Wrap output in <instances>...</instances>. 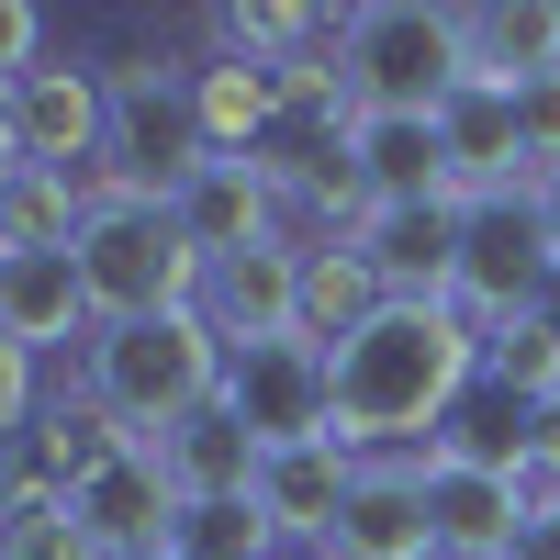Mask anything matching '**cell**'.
Segmentation results:
<instances>
[{
	"instance_id": "obj_1",
	"label": "cell",
	"mask_w": 560,
	"mask_h": 560,
	"mask_svg": "<svg viewBox=\"0 0 560 560\" xmlns=\"http://www.w3.org/2000/svg\"><path fill=\"white\" fill-rule=\"evenodd\" d=\"M482 382V337L459 303H382L370 337L337 348V448L348 438H415Z\"/></svg>"
},
{
	"instance_id": "obj_2",
	"label": "cell",
	"mask_w": 560,
	"mask_h": 560,
	"mask_svg": "<svg viewBox=\"0 0 560 560\" xmlns=\"http://www.w3.org/2000/svg\"><path fill=\"white\" fill-rule=\"evenodd\" d=\"M68 258H79L90 314H102V325H147V314H191V303H202V247L179 236V213L113 191V179L90 191Z\"/></svg>"
},
{
	"instance_id": "obj_3",
	"label": "cell",
	"mask_w": 560,
	"mask_h": 560,
	"mask_svg": "<svg viewBox=\"0 0 560 560\" xmlns=\"http://www.w3.org/2000/svg\"><path fill=\"white\" fill-rule=\"evenodd\" d=\"M90 393H102L135 438H158L191 404L224 393V337L202 325V303L191 314H147V325H102V337H90Z\"/></svg>"
},
{
	"instance_id": "obj_4",
	"label": "cell",
	"mask_w": 560,
	"mask_h": 560,
	"mask_svg": "<svg viewBox=\"0 0 560 560\" xmlns=\"http://www.w3.org/2000/svg\"><path fill=\"white\" fill-rule=\"evenodd\" d=\"M348 102L359 113H438L471 57H459V12H427V0H382V12H348Z\"/></svg>"
},
{
	"instance_id": "obj_5",
	"label": "cell",
	"mask_w": 560,
	"mask_h": 560,
	"mask_svg": "<svg viewBox=\"0 0 560 560\" xmlns=\"http://www.w3.org/2000/svg\"><path fill=\"white\" fill-rule=\"evenodd\" d=\"M549 280H560V247H549L538 191H482V202H459V303L482 314V337H493V325H527Z\"/></svg>"
},
{
	"instance_id": "obj_6",
	"label": "cell",
	"mask_w": 560,
	"mask_h": 560,
	"mask_svg": "<svg viewBox=\"0 0 560 560\" xmlns=\"http://www.w3.org/2000/svg\"><path fill=\"white\" fill-rule=\"evenodd\" d=\"M113 191L135 202H179L191 179L213 168V135H202V102H191V79H168V68H135L113 79Z\"/></svg>"
},
{
	"instance_id": "obj_7",
	"label": "cell",
	"mask_w": 560,
	"mask_h": 560,
	"mask_svg": "<svg viewBox=\"0 0 560 560\" xmlns=\"http://www.w3.org/2000/svg\"><path fill=\"white\" fill-rule=\"evenodd\" d=\"M224 404L247 415L258 448H303L337 438V359L314 337H269V348H224Z\"/></svg>"
},
{
	"instance_id": "obj_8",
	"label": "cell",
	"mask_w": 560,
	"mask_h": 560,
	"mask_svg": "<svg viewBox=\"0 0 560 560\" xmlns=\"http://www.w3.org/2000/svg\"><path fill=\"white\" fill-rule=\"evenodd\" d=\"M68 504H79V527H90V549H102V560H158L168 527H179V482L158 471L147 438H135L124 459H102V471H90Z\"/></svg>"
},
{
	"instance_id": "obj_9",
	"label": "cell",
	"mask_w": 560,
	"mask_h": 560,
	"mask_svg": "<svg viewBox=\"0 0 560 560\" xmlns=\"http://www.w3.org/2000/svg\"><path fill=\"white\" fill-rule=\"evenodd\" d=\"M202 325L224 348H269V337H303V247H247V258H213L202 269Z\"/></svg>"
},
{
	"instance_id": "obj_10",
	"label": "cell",
	"mask_w": 560,
	"mask_h": 560,
	"mask_svg": "<svg viewBox=\"0 0 560 560\" xmlns=\"http://www.w3.org/2000/svg\"><path fill=\"white\" fill-rule=\"evenodd\" d=\"M348 158H359L370 213H404V202H459V168H448L438 113H359V124H348Z\"/></svg>"
},
{
	"instance_id": "obj_11",
	"label": "cell",
	"mask_w": 560,
	"mask_h": 560,
	"mask_svg": "<svg viewBox=\"0 0 560 560\" xmlns=\"http://www.w3.org/2000/svg\"><path fill=\"white\" fill-rule=\"evenodd\" d=\"M147 448H158V471L179 482V504H258V459H269V448L247 438V415L224 404V393L191 404L179 427H158Z\"/></svg>"
},
{
	"instance_id": "obj_12",
	"label": "cell",
	"mask_w": 560,
	"mask_h": 560,
	"mask_svg": "<svg viewBox=\"0 0 560 560\" xmlns=\"http://www.w3.org/2000/svg\"><path fill=\"white\" fill-rule=\"evenodd\" d=\"M325 560H438L427 471L415 459H370L348 482V504H337V527H325Z\"/></svg>"
},
{
	"instance_id": "obj_13",
	"label": "cell",
	"mask_w": 560,
	"mask_h": 560,
	"mask_svg": "<svg viewBox=\"0 0 560 560\" xmlns=\"http://www.w3.org/2000/svg\"><path fill=\"white\" fill-rule=\"evenodd\" d=\"M370 280H382L393 303H459V202H404V213H370L359 236Z\"/></svg>"
},
{
	"instance_id": "obj_14",
	"label": "cell",
	"mask_w": 560,
	"mask_h": 560,
	"mask_svg": "<svg viewBox=\"0 0 560 560\" xmlns=\"http://www.w3.org/2000/svg\"><path fill=\"white\" fill-rule=\"evenodd\" d=\"M12 113H23V168H79V158H102L113 147V90L90 79V68H34L12 90Z\"/></svg>"
},
{
	"instance_id": "obj_15",
	"label": "cell",
	"mask_w": 560,
	"mask_h": 560,
	"mask_svg": "<svg viewBox=\"0 0 560 560\" xmlns=\"http://www.w3.org/2000/svg\"><path fill=\"white\" fill-rule=\"evenodd\" d=\"M427 527H438V560H504L527 527V493L504 471H471V459H427Z\"/></svg>"
},
{
	"instance_id": "obj_16",
	"label": "cell",
	"mask_w": 560,
	"mask_h": 560,
	"mask_svg": "<svg viewBox=\"0 0 560 560\" xmlns=\"http://www.w3.org/2000/svg\"><path fill=\"white\" fill-rule=\"evenodd\" d=\"M438 135H448L459 202H482V191H538V179H527V147H516V90L459 79L448 102H438Z\"/></svg>"
},
{
	"instance_id": "obj_17",
	"label": "cell",
	"mask_w": 560,
	"mask_h": 560,
	"mask_svg": "<svg viewBox=\"0 0 560 560\" xmlns=\"http://www.w3.org/2000/svg\"><path fill=\"white\" fill-rule=\"evenodd\" d=\"M269 202H280V179H269V158H213L191 191H179L168 213H179V236L202 247V269L213 258H247V247H269Z\"/></svg>"
},
{
	"instance_id": "obj_18",
	"label": "cell",
	"mask_w": 560,
	"mask_h": 560,
	"mask_svg": "<svg viewBox=\"0 0 560 560\" xmlns=\"http://www.w3.org/2000/svg\"><path fill=\"white\" fill-rule=\"evenodd\" d=\"M0 337H12V348L102 337V314H90V280H79L68 247H45V258H0Z\"/></svg>"
},
{
	"instance_id": "obj_19",
	"label": "cell",
	"mask_w": 560,
	"mask_h": 560,
	"mask_svg": "<svg viewBox=\"0 0 560 560\" xmlns=\"http://www.w3.org/2000/svg\"><path fill=\"white\" fill-rule=\"evenodd\" d=\"M348 459H337V438H303V448H269L258 459V516H269V538H325L337 527V504H348Z\"/></svg>"
},
{
	"instance_id": "obj_20",
	"label": "cell",
	"mask_w": 560,
	"mask_h": 560,
	"mask_svg": "<svg viewBox=\"0 0 560 560\" xmlns=\"http://www.w3.org/2000/svg\"><path fill=\"white\" fill-rule=\"evenodd\" d=\"M459 57L482 90H527L560 68V12L549 0H493V12H459Z\"/></svg>"
},
{
	"instance_id": "obj_21",
	"label": "cell",
	"mask_w": 560,
	"mask_h": 560,
	"mask_svg": "<svg viewBox=\"0 0 560 560\" xmlns=\"http://www.w3.org/2000/svg\"><path fill=\"white\" fill-rule=\"evenodd\" d=\"M393 292H382V280H370V258L337 236V247H303V337L325 348V359H337L348 337H370V314H382Z\"/></svg>"
},
{
	"instance_id": "obj_22",
	"label": "cell",
	"mask_w": 560,
	"mask_h": 560,
	"mask_svg": "<svg viewBox=\"0 0 560 560\" xmlns=\"http://www.w3.org/2000/svg\"><path fill=\"white\" fill-rule=\"evenodd\" d=\"M34 448H45V471H57V482L79 493L90 471H102V459H124V448H135V427H124V415H113L102 393L79 382V393H57V404H45V427H34Z\"/></svg>"
},
{
	"instance_id": "obj_23",
	"label": "cell",
	"mask_w": 560,
	"mask_h": 560,
	"mask_svg": "<svg viewBox=\"0 0 560 560\" xmlns=\"http://www.w3.org/2000/svg\"><path fill=\"white\" fill-rule=\"evenodd\" d=\"M191 102H202L213 158H247L258 135H269V113H280V68H258V57H224V68H202V79H191Z\"/></svg>"
},
{
	"instance_id": "obj_24",
	"label": "cell",
	"mask_w": 560,
	"mask_h": 560,
	"mask_svg": "<svg viewBox=\"0 0 560 560\" xmlns=\"http://www.w3.org/2000/svg\"><path fill=\"white\" fill-rule=\"evenodd\" d=\"M79 191L57 168H12L0 179V258H45V247H79Z\"/></svg>"
},
{
	"instance_id": "obj_25",
	"label": "cell",
	"mask_w": 560,
	"mask_h": 560,
	"mask_svg": "<svg viewBox=\"0 0 560 560\" xmlns=\"http://www.w3.org/2000/svg\"><path fill=\"white\" fill-rule=\"evenodd\" d=\"M0 560H102L79 527V504L57 482H23V493H0Z\"/></svg>"
},
{
	"instance_id": "obj_26",
	"label": "cell",
	"mask_w": 560,
	"mask_h": 560,
	"mask_svg": "<svg viewBox=\"0 0 560 560\" xmlns=\"http://www.w3.org/2000/svg\"><path fill=\"white\" fill-rule=\"evenodd\" d=\"M482 382H504L527 415L560 404V337H549L538 314H527V325H493V337H482Z\"/></svg>"
},
{
	"instance_id": "obj_27",
	"label": "cell",
	"mask_w": 560,
	"mask_h": 560,
	"mask_svg": "<svg viewBox=\"0 0 560 560\" xmlns=\"http://www.w3.org/2000/svg\"><path fill=\"white\" fill-rule=\"evenodd\" d=\"M168 549H179V560H269L280 538H269V516H258V504H179Z\"/></svg>"
},
{
	"instance_id": "obj_28",
	"label": "cell",
	"mask_w": 560,
	"mask_h": 560,
	"mask_svg": "<svg viewBox=\"0 0 560 560\" xmlns=\"http://www.w3.org/2000/svg\"><path fill=\"white\" fill-rule=\"evenodd\" d=\"M516 147H527V179H549V168H560V68L516 90Z\"/></svg>"
},
{
	"instance_id": "obj_29",
	"label": "cell",
	"mask_w": 560,
	"mask_h": 560,
	"mask_svg": "<svg viewBox=\"0 0 560 560\" xmlns=\"http://www.w3.org/2000/svg\"><path fill=\"white\" fill-rule=\"evenodd\" d=\"M45 68V23L23 12V0H0V90H23Z\"/></svg>"
},
{
	"instance_id": "obj_30",
	"label": "cell",
	"mask_w": 560,
	"mask_h": 560,
	"mask_svg": "<svg viewBox=\"0 0 560 560\" xmlns=\"http://www.w3.org/2000/svg\"><path fill=\"white\" fill-rule=\"evenodd\" d=\"M34 404V348H12L0 337V438H12V415Z\"/></svg>"
},
{
	"instance_id": "obj_31",
	"label": "cell",
	"mask_w": 560,
	"mask_h": 560,
	"mask_svg": "<svg viewBox=\"0 0 560 560\" xmlns=\"http://www.w3.org/2000/svg\"><path fill=\"white\" fill-rule=\"evenodd\" d=\"M504 560H560V516H527V527H516V549H504Z\"/></svg>"
},
{
	"instance_id": "obj_32",
	"label": "cell",
	"mask_w": 560,
	"mask_h": 560,
	"mask_svg": "<svg viewBox=\"0 0 560 560\" xmlns=\"http://www.w3.org/2000/svg\"><path fill=\"white\" fill-rule=\"evenodd\" d=\"M538 213H549V247H560V168L538 179Z\"/></svg>"
},
{
	"instance_id": "obj_33",
	"label": "cell",
	"mask_w": 560,
	"mask_h": 560,
	"mask_svg": "<svg viewBox=\"0 0 560 560\" xmlns=\"http://www.w3.org/2000/svg\"><path fill=\"white\" fill-rule=\"evenodd\" d=\"M538 325H549V337H560V280H549V292H538Z\"/></svg>"
},
{
	"instance_id": "obj_34",
	"label": "cell",
	"mask_w": 560,
	"mask_h": 560,
	"mask_svg": "<svg viewBox=\"0 0 560 560\" xmlns=\"http://www.w3.org/2000/svg\"><path fill=\"white\" fill-rule=\"evenodd\" d=\"M269 560H292V549H269Z\"/></svg>"
},
{
	"instance_id": "obj_35",
	"label": "cell",
	"mask_w": 560,
	"mask_h": 560,
	"mask_svg": "<svg viewBox=\"0 0 560 560\" xmlns=\"http://www.w3.org/2000/svg\"><path fill=\"white\" fill-rule=\"evenodd\" d=\"M158 560H179V549H158Z\"/></svg>"
},
{
	"instance_id": "obj_36",
	"label": "cell",
	"mask_w": 560,
	"mask_h": 560,
	"mask_svg": "<svg viewBox=\"0 0 560 560\" xmlns=\"http://www.w3.org/2000/svg\"><path fill=\"white\" fill-rule=\"evenodd\" d=\"M0 179H12V168H0Z\"/></svg>"
}]
</instances>
